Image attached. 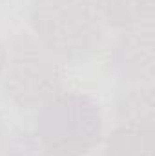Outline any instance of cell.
I'll use <instances>...</instances> for the list:
<instances>
[{"mask_svg": "<svg viewBox=\"0 0 155 156\" xmlns=\"http://www.w3.org/2000/svg\"><path fill=\"white\" fill-rule=\"evenodd\" d=\"M29 26L33 37L66 64L89 60L104 38L95 0H33Z\"/></svg>", "mask_w": 155, "mask_h": 156, "instance_id": "6da1fadb", "label": "cell"}, {"mask_svg": "<svg viewBox=\"0 0 155 156\" xmlns=\"http://www.w3.org/2000/svg\"><path fill=\"white\" fill-rule=\"evenodd\" d=\"M99 102L80 91H60L40 107L35 138L51 156H86L102 140Z\"/></svg>", "mask_w": 155, "mask_h": 156, "instance_id": "7a4b0ae2", "label": "cell"}, {"mask_svg": "<svg viewBox=\"0 0 155 156\" xmlns=\"http://www.w3.org/2000/svg\"><path fill=\"white\" fill-rule=\"evenodd\" d=\"M4 93L20 109H39L64 87L62 62L29 33H18L4 69Z\"/></svg>", "mask_w": 155, "mask_h": 156, "instance_id": "3957f363", "label": "cell"}, {"mask_svg": "<svg viewBox=\"0 0 155 156\" xmlns=\"http://www.w3.org/2000/svg\"><path fill=\"white\" fill-rule=\"evenodd\" d=\"M108 67L131 85H152L155 69L153 24L122 29L108 51Z\"/></svg>", "mask_w": 155, "mask_h": 156, "instance_id": "277c9868", "label": "cell"}, {"mask_svg": "<svg viewBox=\"0 0 155 156\" xmlns=\"http://www.w3.org/2000/svg\"><path fill=\"white\" fill-rule=\"evenodd\" d=\"M99 16L112 27L128 29L153 24L155 0H95Z\"/></svg>", "mask_w": 155, "mask_h": 156, "instance_id": "5b68a950", "label": "cell"}, {"mask_svg": "<svg viewBox=\"0 0 155 156\" xmlns=\"http://www.w3.org/2000/svg\"><path fill=\"white\" fill-rule=\"evenodd\" d=\"M153 85H130L117 98V120L122 125L153 127Z\"/></svg>", "mask_w": 155, "mask_h": 156, "instance_id": "8992f818", "label": "cell"}, {"mask_svg": "<svg viewBox=\"0 0 155 156\" xmlns=\"http://www.w3.org/2000/svg\"><path fill=\"white\" fill-rule=\"evenodd\" d=\"M102 156H155L153 127L120 123L108 134Z\"/></svg>", "mask_w": 155, "mask_h": 156, "instance_id": "52a82bcc", "label": "cell"}, {"mask_svg": "<svg viewBox=\"0 0 155 156\" xmlns=\"http://www.w3.org/2000/svg\"><path fill=\"white\" fill-rule=\"evenodd\" d=\"M7 156H51V154L39 144L35 134L17 133L11 140V147L7 151Z\"/></svg>", "mask_w": 155, "mask_h": 156, "instance_id": "ba28073f", "label": "cell"}, {"mask_svg": "<svg viewBox=\"0 0 155 156\" xmlns=\"http://www.w3.org/2000/svg\"><path fill=\"white\" fill-rule=\"evenodd\" d=\"M6 64H7V47H6L4 42L0 40V78H2V75H4Z\"/></svg>", "mask_w": 155, "mask_h": 156, "instance_id": "9c48e42d", "label": "cell"}, {"mask_svg": "<svg viewBox=\"0 0 155 156\" xmlns=\"http://www.w3.org/2000/svg\"><path fill=\"white\" fill-rule=\"evenodd\" d=\"M2 145H4V122L0 118V151H2Z\"/></svg>", "mask_w": 155, "mask_h": 156, "instance_id": "30bf717a", "label": "cell"}]
</instances>
